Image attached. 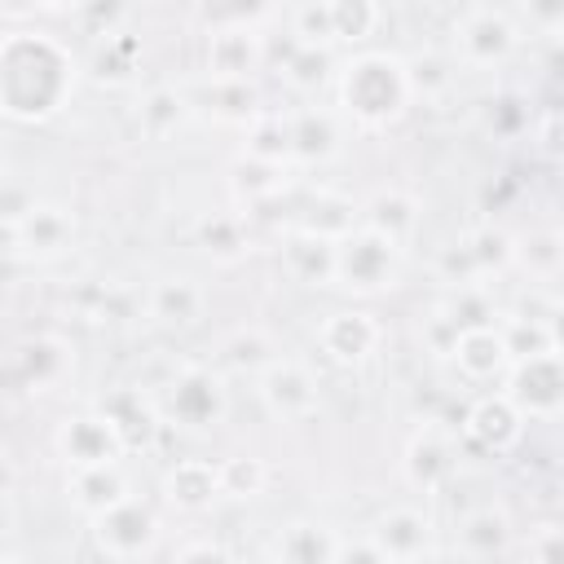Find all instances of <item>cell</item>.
<instances>
[{"instance_id": "6da1fadb", "label": "cell", "mask_w": 564, "mask_h": 564, "mask_svg": "<svg viewBox=\"0 0 564 564\" xmlns=\"http://www.w3.org/2000/svg\"><path fill=\"white\" fill-rule=\"evenodd\" d=\"M79 57L48 31L0 35V115L13 123H48L75 97Z\"/></svg>"}, {"instance_id": "7a4b0ae2", "label": "cell", "mask_w": 564, "mask_h": 564, "mask_svg": "<svg viewBox=\"0 0 564 564\" xmlns=\"http://www.w3.org/2000/svg\"><path fill=\"white\" fill-rule=\"evenodd\" d=\"M335 97H339L344 123H357L366 132H383V128L401 123L414 106V93L405 79V57L388 53V48L352 53L335 75Z\"/></svg>"}, {"instance_id": "3957f363", "label": "cell", "mask_w": 564, "mask_h": 564, "mask_svg": "<svg viewBox=\"0 0 564 564\" xmlns=\"http://www.w3.org/2000/svg\"><path fill=\"white\" fill-rule=\"evenodd\" d=\"M154 410L163 423H172L189 436L216 432L229 419V383L207 361H176L163 375V383L154 388Z\"/></svg>"}, {"instance_id": "277c9868", "label": "cell", "mask_w": 564, "mask_h": 564, "mask_svg": "<svg viewBox=\"0 0 564 564\" xmlns=\"http://www.w3.org/2000/svg\"><path fill=\"white\" fill-rule=\"evenodd\" d=\"M405 278V247H397L392 238L357 225L348 238L335 242V282L348 295H383L392 286H401Z\"/></svg>"}, {"instance_id": "5b68a950", "label": "cell", "mask_w": 564, "mask_h": 564, "mask_svg": "<svg viewBox=\"0 0 564 564\" xmlns=\"http://www.w3.org/2000/svg\"><path fill=\"white\" fill-rule=\"evenodd\" d=\"M520 22L511 9L498 4H467L454 13L449 22V44H454V62L471 66V70H494L507 66L520 48Z\"/></svg>"}, {"instance_id": "8992f818", "label": "cell", "mask_w": 564, "mask_h": 564, "mask_svg": "<svg viewBox=\"0 0 564 564\" xmlns=\"http://www.w3.org/2000/svg\"><path fill=\"white\" fill-rule=\"evenodd\" d=\"M220 18L225 22L212 26L203 48L207 79H256L264 66V31L256 22L273 18V9H225Z\"/></svg>"}, {"instance_id": "52a82bcc", "label": "cell", "mask_w": 564, "mask_h": 564, "mask_svg": "<svg viewBox=\"0 0 564 564\" xmlns=\"http://www.w3.org/2000/svg\"><path fill=\"white\" fill-rule=\"evenodd\" d=\"M502 397L520 410V419L555 423L564 410V357L538 352V357L511 361L502 375Z\"/></svg>"}, {"instance_id": "ba28073f", "label": "cell", "mask_w": 564, "mask_h": 564, "mask_svg": "<svg viewBox=\"0 0 564 564\" xmlns=\"http://www.w3.org/2000/svg\"><path fill=\"white\" fill-rule=\"evenodd\" d=\"M93 546L115 564H137L159 546V516L145 498H123L119 507L93 516Z\"/></svg>"}, {"instance_id": "9c48e42d", "label": "cell", "mask_w": 564, "mask_h": 564, "mask_svg": "<svg viewBox=\"0 0 564 564\" xmlns=\"http://www.w3.org/2000/svg\"><path fill=\"white\" fill-rule=\"evenodd\" d=\"M53 449L57 458L70 467V471H93V467H115L123 463V441L119 432L110 427V419L93 405V410H79V414H66L53 432Z\"/></svg>"}, {"instance_id": "30bf717a", "label": "cell", "mask_w": 564, "mask_h": 564, "mask_svg": "<svg viewBox=\"0 0 564 564\" xmlns=\"http://www.w3.org/2000/svg\"><path fill=\"white\" fill-rule=\"evenodd\" d=\"M256 397L269 410V419H278V423H304L322 405L317 375L295 357H278L269 370H260L256 375Z\"/></svg>"}, {"instance_id": "8fae6325", "label": "cell", "mask_w": 564, "mask_h": 564, "mask_svg": "<svg viewBox=\"0 0 564 564\" xmlns=\"http://www.w3.org/2000/svg\"><path fill=\"white\" fill-rule=\"evenodd\" d=\"M366 538L383 551L388 564H419L436 551V520L423 511V507H410V502H397V507H383Z\"/></svg>"}, {"instance_id": "7c38bea8", "label": "cell", "mask_w": 564, "mask_h": 564, "mask_svg": "<svg viewBox=\"0 0 564 564\" xmlns=\"http://www.w3.org/2000/svg\"><path fill=\"white\" fill-rule=\"evenodd\" d=\"M458 471V441L441 423H423L401 449V476L419 494H441Z\"/></svg>"}, {"instance_id": "4fadbf2b", "label": "cell", "mask_w": 564, "mask_h": 564, "mask_svg": "<svg viewBox=\"0 0 564 564\" xmlns=\"http://www.w3.org/2000/svg\"><path fill=\"white\" fill-rule=\"evenodd\" d=\"M286 141H291V167H326L344 154V119L326 106H300L286 110Z\"/></svg>"}, {"instance_id": "5bb4252c", "label": "cell", "mask_w": 564, "mask_h": 564, "mask_svg": "<svg viewBox=\"0 0 564 564\" xmlns=\"http://www.w3.org/2000/svg\"><path fill=\"white\" fill-rule=\"evenodd\" d=\"M13 370H18V379H22L26 392H35V397L57 392L75 375V344L62 339V335H53V330L26 335L13 348Z\"/></svg>"}, {"instance_id": "9a60e30c", "label": "cell", "mask_w": 564, "mask_h": 564, "mask_svg": "<svg viewBox=\"0 0 564 564\" xmlns=\"http://www.w3.org/2000/svg\"><path fill=\"white\" fill-rule=\"evenodd\" d=\"M317 344L335 366H366L383 348V326L366 308H335L317 326Z\"/></svg>"}, {"instance_id": "2e32d148", "label": "cell", "mask_w": 564, "mask_h": 564, "mask_svg": "<svg viewBox=\"0 0 564 564\" xmlns=\"http://www.w3.org/2000/svg\"><path fill=\"white\" fill-rule=\"evenodd\" d=\"M75 212L62 203H44L35 198V207L13 225V251L26 260H57L75 247Z\"/></svg>"}, {"instance_id": "e0dca14e", "label": "cell", "mask_w": 564, "mask_h": 564, "mask_svg": "<svg viewBox=\"0 0 564 564\" xmlns=\"http://www.w3.org/2000/svg\"><path fill=\"white\" fill-rule=\"evenodd\" d=\"M463 432L471 445H480L485 454H511L524 441V419L520 410L502 397V392H485L467 405L463 414Z\"/></svg>"}, {"instance_id": "ac0fdd59", "label": "cell", "mask_w": 564, "mask_h": 564, "mask_svg": "<svg viewBox=\"0 0 564 564\" xmlns=\"http://www.w3.org/2000/svg\"><path fill=\"white\" fill-rule=\"evenodd\" d=\"M357 225H361V203L344 189H330V185H317L291 216L295 234H313V238H326V242L348 238Z\"/></svg>"}, {"instance_id": "d6986e66", "label": "cell", "mask_w": 564, "mask_h": 564, "mask_svg": "<svg viewBox=\"0 0 564 564\" xmlns=\"http://www.w3.org/2000/svg\"><path fill=\"white\" fill-rule=\"evenodd\" d=\"M145 313L167 330H189L207 317V291L189 273H163L145 291Z\"/></svg>"}, {"instance_id": "ffe728a7", "label": "cell", "mask_w": 564, "mask_h": 564, "mask_svg": "<svg viewBox=\"0 0 564 564\" xmlns=\"http://www.w3.org/2000/svg\"><path fill=\"white\" fill-rule=\"evenodd\" d=\"M454 542H458V551L467 560H502L516 546V524H511L507 507L480 502V507H471V511L458 516Z\"/></svg>"}, {"instance_id": "44dd1931", "label": "cell", "mask_w": 564, "mask_h": 564, "mask_svg": "<svg viewBox=\"0 0 564 564\" xmlns=\"http://www.w3.org/2000/svg\"><path fill=\"white\" fill-rule=\"evenodd\" d=\"M194 110H207L216 123H238L247 128L256 115H264V93L256 79H203L194 93H189Z\"/></svg>"}, {"instance_id": "7402d4cb", "label": "cell", "mask_w": 564, "mask_h": 564, "mask_svg": "<svg viewBox=\"0 0 564 564\" xmlns=\"http://www.w3.org/2000/svg\"><path fill=\"white\" fill-rule=\"evenodd\" d=\"M419 220H423V203H419V194H410L401 185H383L361 198V225L392 238L397 247H405L419 234Z\"/></svg>"}, {"instance_id": "603a6c76", "label": "cell", "mask_w": 564, "mask_h": 564, "mask_svg": "<svg viewBox=\"0 0 564 564\" xmlns=\"http://www.w3.org/2000/svg\"><path fill=\"white\" fill-rule=\"evenodd\" d=\"M449 361L458 366V375H463L467 383H494V379H502L507 366H511V352H507V344H502L498 322H494V326L458 330Z\"/></svg>"}, {"instance_id": "cb8c5ba5", "label": "cell", "mask_w": 564, "mask_h": 564, "mask_svg": "<svg viewBox=\"0 0 564 564\" xmlns=\"http://www.w3.org/2000/svg\"><path fill=\"white\" fill-rule=\"evenodd\" d=\"M97 410L110 419V427L119 432L123 449H145L159 432V410H154V397L141 392V388H115L97 401Z\"/></svg>"}, {"instance_id": "d4e9b609", "label": "cell", "mask_w": 564, "mask_h": 564, "mask_svg": "<svg viewBox=\"0 0 564 564\" xmlns=\"http://www.w3.org/2000/svg\"><path fill=\"white\" fill-rule=\"evenodd\" d=\"M335 546H339V533L326 520L295 516V520H286L273 533L269 555H273V564H330L335 560Z\"/></svg>"}, {"instance_id": "484cf974", "label": "cell", "mask_w": 564, "mask_h": 564, "mask_svg": "<svg viewBox=\"0 0 564 564\" xmlns=\"http://www.w3.org/2000/svg\"><path fill=\"white\" fill-rule=\"evenodd\" d=\"M132 115H137V132L145 141H167L189 123L194 101H189V88H181V84H150L137 97Z\"/></svg>"}, {"instance_id": "4316f807", "label": "cell", "mask_w": 564, "mask_h": 564, "mask_svg": "<svg viewBox=\"0 0 564 564\" xmlns=\"http://www.w3.org/2000/svg\"><path fill=\"white\" fill-rule=\"evenodd\" d=\"M278 260H282V273L300 286H330L335 282V242H326V238L286 229Z\"/></svg>"}, {"instance_id": "83f0119b", "label": "cell", "mask_w": 564, "mask_h": 564, "mask_svg": "<svg viewBox=\"0 0 564 564\" xmlns=\"http://www.w3.org/2000/svg\"><path fill=\"white\" fill-rule=\"evenodd\" d=\"M159 489L176 511H207L220 498V476H216V463L207 458H176L163 471Z\"/></svg>"}, {"instance_id": "f1b7e54d", "label": "cell", "mask_w": 564, "mask_h": 564, "mask_svg": "<svg viewBox=\"0 0 564 564\" xmlns=\"http://www.w3.org/2000/svg\"><path fill=\"white\" fill-rule=\"evenodd\" d=\"M282 357V348H278V339L264 330V326H238V330H229L225 339H220V348H216V370L220 375H260V370H269L273 361Z\"/></svg>"}, {"instance_id": "f546056e", "label": "cell", "mask_w": 564, "mask_h": 564, "mask_svg": "<svg viewBox=\"0 0 564 564\" xmlns=\"http://www.w3.org/2000/svg\"><path fill=\"white\" fill-rule=\"evenodd\" d=\"M225 176H229V194H234L238 203L260 207V203H273L278 194L291 189L295 167H286V163H264V159H251V154H238V159L229 163Z\"/></svg>"}, {"instance_id": "4dcf8cb0", "label": "cell", "mask_w": 564, "mask_h": 564, "mask_svg": "<svg viewBox=\"0 0 564 564\" xmlns=\"http://www.w3.org/2000/svg\"><path fill=\"white\" fill-rule=\"evenodd\" d=\"M66 494H70L75 511H84V516L93 520V516H101V511L119 507L123 498H132V480H128V471L115 463V467L70 471V480H66Z\"/></svg>"}, {"instance_id": "1f68e13d", "label": "cell", "mask_w": 564, "mask_h": 564, "mask_svg": "<svg viewBox=\"0 0 564 564\" xmlns=\"http://www.w3.org/2000/svg\"><path fill=\"white\" fill-rule=\"evenodd\" d=\"M476 123H480V132L489 141L511 145V141H524L538 119H533L529 97H520V93H494V97H485L476 106Z\"/></svg>"}, {"instance_id": "d6a6232c", "label": "cell", "mask_w": 564, "mask_h": 564, "mask_svg": "<svg viewBox=\"0 0 564 564\" xmlns=\"http://www.w3.org/2000/svg\"><path fill=\"white\" fill-rule=\"evenodd\" d=\"M511 269H520L529 278V286H551L564 269V238L560 229H529L516 238V256Z\"/></svg>"}, {"instance_id": "836d02e7", "label": "cell", "mask_w": 564, "mask_h": 564, "mask_svg": "<svg viewBox=\"0 0 564 564\" xmlns=\"http://www.w3.org/2000/svg\"><path fill=\"white\" fill-rule=\"evenodd\" d=\"M278 75H282V84L295 88V93H322L326 84H335L339 62H335L330 48H308V44H295V40L286 35V53H282V62H278Z\"/></svg>"}, {"instance_id": "e575fe53", "label": "cell", "mask_w": 564, "mask_h": 564, "mask_svg": "<svg viewBox=\"0 0 564 564\" xmlns=\"http://www.w3.org/2000/svg\"><path fill=\"white\" fill-rule=\"evenodd\" d=\"M194 242L203 256H212L216 264H234L247 256L251 247V234H247V220L238 212H207L198 225H194Z\"/></svg>"}, {"instance_id": "d590c367", "label": "cell", "mask_w": 564, "mask_h": 564, "mask_svg": "<svg viewBox=\"0 0 564 564\" xmlns=\"http://www.w3.org/2000/svg\"><path fill=\"white\" fill-rule=\"evenodd\" d=\"M463 247H467V256H471V269H476V278H480L485 286H489L494 278L511 273V256H516V234H507L502 225L485 220V225L467 229V234H463Z\"/></svg>"}, {"instance_id": "8d00e7d4", "label": "cell", "mask_w": 564, "mask_h": 564, "mask_svg": "<svg viewBox=\"0 0 564 564\" xmlns=\"http://www.w3.org/2000/svg\"><path fill=\"white\" fill-rule=\"evenodd\" d=\"M436 313H441L454 330H471V326H494V322H498V304H494V295H489L485 282L445 286V295L436 300Z\"/></svg>"}, {"instance_id": "74e56055", "label": "cell", "mask_w": 564, "mask_h": 564, "mask_svg": "<svg viewBox=\"0 0 564 564\" xmlns=\"http://www.w3.org/2000/svg\"><path fill=\"white\" fill-rule=\"evenodd\" d=\"M137 62H141V40L128 35V31H115V35L97 40V48L88 57V70H93L97 84L119 88V84H128L137 75Z\"/></svg>"}, {"instance_id": "f35d334b", "label": "cell", "mask_w": 564, "mask_h": 564, "mask_svg": "<svg viewBox=\"0 0 564 564\" xmlns=\"http://www.w3.org/2000/svg\"><path fill=\"white\" fill-rule=\"evenodd\" d=\"M242 154L264 159V163H286L291 167V141H286V110H264L242 128Z\"/></svg>"}, {"instance_id": "ab89813d", "label": "cell", "mask_w": 564, "mask_h": 564, "mask_svg": "<svg viewBox=\"0 0 564 564\" xmlns=\"http://www.w3.org/2000/svg\"><path fill=\"white\" fill-rule=\"evenodd\" d=\"M405 79H410V93L414 101H441L449 88H454V57L436 53V48H423L414 57H405Z\"/></svg>"}, {"instance_id": "60d3db41", "label": "cell", "mask_w": 564, "mask_h": 564, "mask_svg": "<svg viewBox=\"0 0 564 564\" xmlns=\"http://www.w3.org/2000/svg\"><path fill=\"white\" fill-rule=\"evenodd\" d=\"M498 330H502V344L511 352V361H524V357H538V352H560V335H555V322H529V317H498Z\"/></svg>"}, {"instance_id": "b9f144b4", "label": "cell", "mask_w": 564, "mask_h": 564, "mask_svg": "<svg viewBox=\"0 0 564 564\" xmlns=\"http://www.w3.org/2000/svg\"><path fill=\"white\" fill-rule=\"evenodd\" d=\"M383 9L375 0H330V35L335 44H366L379 31Z\"/></svg>"}, {"instance_id": "7bdbcfd3", "label": "cell", "mask_w": 564, "mask_h": 564, "mask_svg": "<svg viewBox=\"0 0 564 564\" xmlns=\"http://www.w3.org/2000/svg\"><path fill=\"white\" fill-rule=\"evenodd\" d=\"M220 498H260L269 489V463L256 454H234L216 463Z\"/></svg>"}, {"instance_id": "ee69618b", "label": "cell", "mask_w": 564, "mask_h": 564, "mask_svg": "<svg viewBox=\"0 0 564 564\" xmlns=\"http://www.w3.org/2000/svg\"><path fill=\"white\" fill-rule=\"evenodd\" d=\"M282 18H286V35L295 44H308V48H330L335 44V35H330V0L291 4Z\"/></svg>"}, {"instance_id": "f6af8a7d", "label": "cell", "mask_w": 564, "mask_h": 564, "mask_svg": "<svg viewBox=\"0 0 564 564\" xmlns=\"http://www.w3.org/2000/svg\"><path fill=\"white\" fill-rule=\"evenodd\" d=\"M436 278L445 282V286H467V282H480L476 278V269H471V256H467V247H463V238H454V242H445L441 251H436Z\"/></svg>"}, {"instance_id": "bcb514c9", "label": "cell", "mask_w": 564, "mask_h": 564, "mask_svg": "<svg viewBox=\"0 0 564 564\" xmlns=\"http://www.w3.org/2000/svg\"><path fill=\"white\" fill-rule=\"evenodd\" d=\"M524 564H564V533H560L555 520L538 524L524 538Z\"/></svg>"}, {"instance_id": "7dc6e473", "label": "cell", "mask_w": 564, "mask_h": 564, "mask_svg": "<svg viewBox=\"0 0 564 564\" xmlns=\"http://www.w3.org/2000/svg\"><path fill=\"white\" fill-rule=\"evenodd\" d=\"M31 207H35L31 185H26V181H4V176H0V229H13Z\"/></svg>"}, {"instance_id": "c3c4849f", "label": "cell", "mask_w": 564, "mask_h": 564, "mask_svg": "<svg viewBox=\"0 0 564 564\" xmlns=\"http://www.w3.org/2000/svg\"><path fill=\"white\" fill-rule=\"evenodd\" d=\"M454 339H458V330H454L436 308L419 322V344H423V352H432V357H449V352H454Z\"/></svg>"}, {"instance_id": "681fc988", "label": "cell", "mask_w": 564, "mask_h": 564, "mask_svg": "<svg viewBox=\"0 0 564 564\" xmlns=\"http://www.w3.org/2000/svg\"><path fill=\"white\" fill-rule=\"evenodd\" d=\"M330 564H388V560H383V551L366 533H357V538H339Z\"/></svg>"}, {"instance_id": "f907efd6", "label": "cell", "mask_w": 564, "mask_h": 564, "mask_svg": "<svg viewBox=\"0 0 564 564\" xmlns=\"http://www.w3.org/2000/svg\"><path fill=\"white\" fill-rule=\"evenodd\" d=\"M172 564H238L220 542H207V538H198V542H185L181 551H176V560Z\"/></svg>"}, {"instance_id": "816d5d0a", "label": "cell", "mask_w": 564, "mask_h": 564, "mask_svg": "<svg viewBox=\"0 0 564 564\" xmlns=\"http://www.w3.org/2000/svg\"><path fill=\"white\" fill-rule=\"evenodd\" d=\"M13 485H18V463H13V454L0 445V502L13 494Z\"/></svg>"}, {"instance_id": "f5cc1de1", "label": "cell", "mask_w": 564, "mask_h": 564, "mask_svg": "<svg viewBox=\"0 0 564 564\" xmlns=\"http://www.w3.org/2000/svg\"><path fill=\"white\" fill-rule=\"evenodd\" d=\"M0 564H31V560H22V555H0Z\"/></svg>"}, {"instance_id": "db71d44e", "label": "cell", "mask_w": 564, "mask_h": 564, "mask_svg": "<svg viewBox=\"0 0 564 564\" xmlns=\"http://www.w3.org/2000/svg\"><path fill=\"white\" fill-rule=\"evenodd\" d=\"M0 357H4V335H0Z\"/></svg>"}]
</instances>
